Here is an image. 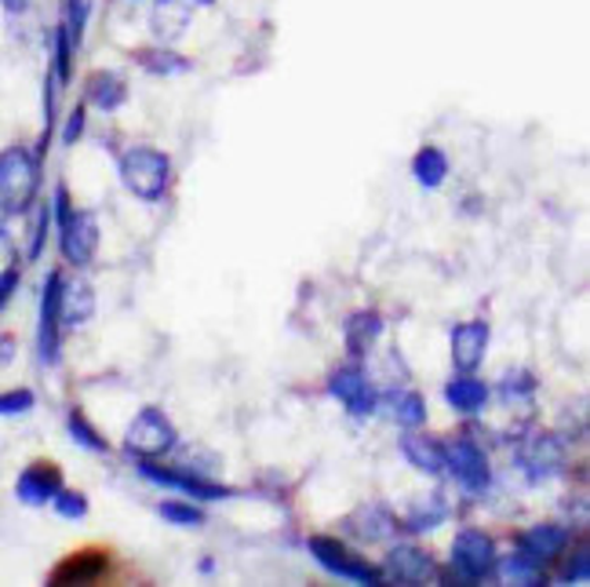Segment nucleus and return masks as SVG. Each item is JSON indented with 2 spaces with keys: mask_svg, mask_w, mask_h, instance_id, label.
Wrapping results in <instances>:
<instances>
[{
  "mask_svg": "<svg viewBox=\"0 0 590 587\" xmlns=\"http://www.w3.org/2000/svg\"><path fill=\"white\" fill-rule=\"evenodd\" d=\"M41 187V165L30 150L8 147L0 153V219L26 212Z\"/></svg>",
  "mask_w": 590,
  "mask_h": 587,
  "instance_id": "f257e3e1",
  "label": "nucleus"
},
{
  "mask_svg": "<svg viewBox=\"0 0 590 587\" xmlns=\"http://www.w3.org/2000/svg\"><path fill=\"white\" fill-rule=\"evenodd\" d=\"M59 219V241H62V256L70 259L73 267H88L96 259L99 249V219L91 212H77L70 205V193L66 187L56 190V212Z\"/></svg>",
  "mask_w": 590,
  "mask_h": 587,
  "instance_id": "f03ea898",
  "label": "nucleus"
},
{
  "mask_svg": "<svg viewBox=\"0 0 590 587\" xmlns=\"http://www.w3.org/2000/svg\"><path fill=\"white\" fill-rule=\"evenodd\" d=\"M121 179L136 198L157 201L164 198L168 182H172V161L153 147H131L121 158Z\"/></svg>",
  "mask_w": 590,
  "mask_h": 587,
  "instance_id": "7ed1b4c3",
  "label": "nucleus"
},
{
  "mask_svg": "<svg viewBox=\"0 0 590 587\" xmlns=\"http://www.w3.org/2000/svg\"><path fill=\"white\" fill-rule=\"evenodd\" d=\"M307 547L328 573H336V577L353 580V584H383V573L364 563V558H358L347 544H339L336 537H310Z\"/></svg>",
  "mask_w": 590,
  "mask_h": 587,
  "instance_id": "20e7f679",
  "label": "nucleus"
},
{
  "mask_svg": "<svg viewBox=\"0 0 590 587\" xmlns=\"http://www.w3.org/2000/svg\"><path fill=\"white\" fill-rule=\"evenodd\" d=\"M124 446L128 452L142 456V460H153V456H164L176 446V427L161 409H142L128 427Z\"/></svg>",
  "mask_w": 590,
  "mask_h": 587,
  "instance_id": "39448f33",
  "label": "nucleus"
},
{
  "mask_svg": "<svg viewBox=\"0 0 590 587\" xmlns=\"http://www.w3.org/2000/svg\"><path fill=\"white\" fill-rule=\"evenodd\" d=\"M452 566L463 580H484L496 569V544L481 529H463L452 544Z\"/></svg>",
  "mask_w": 590,
  "mask_h": 587,
  "instance_id": "423d86ee",
  "label": "nucleus"
},
{
  "mask_svg": "<svg viewBox=\"0 0 590 587\" xmlns=\"http://www.w3.org/2000/svg\"><path fill=\"white\" fill-rule=\"evenodd\" d=\"M444 449V467L452 471V478L463 486L467 493H484L489 489V460L484 452L474 446L470 438H456Z\"/></svg>",
  "mask_w": 590,
  "mask_h": 587,
  "instance_id": "0eeeda50",
  "label": "nucleus"
},
{
  "mask_svg": "<svg viewBox=\"0 0 590 587\" xmlns=\"http://www.w3.org/2000/svg\"><path fill=\"white\" fill-rule=\"evenodd\" d=\"M521 467L532 481H547L566 471V446L558 441V435H532L521 446Z\"/></svg>",
  "mask_w": 590,
  "mask_h": 587,
  "instance_id": "6e6552de",
  "label": "nucleus"
},
{
  "mask_svg": "<svg viewBox=\"0 0 590 587\" xmlns=\"http://www.w3.org/2000/svg\"><path fill=\"white\" fill-rule=\"evenodd\" d=\"M328 390L343 401V409L350 416H372L376 412V390L369 384L358 365H347V369H336L332 380H328Z\"/></svg>",
  "mask_w": 590,
  "mask_h": 587,
  "instance_id": "1a4fd4ad",
  "label": "nucleus"
},
{
  "mask_svg": "<svg viewBox=\"0 0 590 587\" xmlns=\"http://www.w3.org/2000/svg\"><path fill=\"white\" fill-rule=\"evenodd\" d=\"M59 489H62V475H59V467L48 464V460L30 464V467H26V471L19 475V481H16V497H19L22 504H30V507L48 504Z\"/></svg>",
  "mask_w": 590,
  "mask_h": 587,
  "instance_id": "9d476101",
  "label": "nucleus"
},
{
  "mask_svg": "<svg viewBox=\"0 0 590 587\" xmlns=\"http://www.w3.org/2000/svg\"><path fill=\"white\" fill-rule=\"evenodd\" d=\"M484 347H489V325L484 321H463L452 329V361L459 372H474L484 358Z\"/></svg>",
  "mask_w": 590,
  "mask_h": 587,
  "instance_id": "9b49d317",
  "label": "nucleus"
},
{
  "mask_svg": "<svg viewBox=\"0 0 590 587\" xmlns=\"http://www.w3.org/2000/svg\"><path fill=\"white\" fill-rule=\"evenodd\" d=\"M59 285L62 278L59 273H51L48 285H44V299H41V358L48 365L59 361Z\"/></svg>",
  "mask_w": 590,
  "mask_h": 587,
  "instance_id": "f8f14e48",
  "label": "nucleus"
},
{
  "mask_svg": "<svg viewBox=\"0 0 590 587\" xmlns=\"http://www.w3.org/2000/svg\"><path fill=\"white\" fill-rule=\"evenodd\" d=\"M387 577L398 584H427L434 577V563L419 547H393L387 558Z\"/></svg>",
  "mask_w": 590,
  "mask_h": 587,
  "instance_id": "ddd939ff",
  "label": "nucleus"
},
{
  "mask_svg": "<svg viewBox=\"0 0 590 587\" xmlns=\"http://www.w3.org/2000/svg\"><path fill=\"white\" fill-rule=\"evenodd\" d=\"M142 475H147L150 481H157V486L190 493V497H197V500H222V497H230V489L216 486V481H204V478L182 475V471H161V467H153V464H142Z\"/></svg>",
  "mask_w": 590,
  "mask_h": 587,
  "instance_id": "4468645a",
  "label": "nucleus"
},
{
  "mask_svg": "<svg viewBox=\"0 0 590 587\" xmlns=\"http://www.w3.org/2000/svg\"><path fill=\"white\" fill-rule=\"evenodd\" d=\"M91 315H96V292H91L88 281H70V285H59V321L77 329V325H84Z\"/></svg>",
  "mask_w": 590,
  "mask_h": 587,
  "instance_id": "2eb2a0df",
  "label": "nucleus"
},
{
  "mask_svg": "<svg viewBox=\"0 0 590 587\" xmlns=\"http://www.w3.org/2000/svg\"><path fill=\"white\" fill-rule=\"evenodd\" d=\"M193 19V0H157L153 8V33L161 37L164 44L179 41L187 33V26Z\"/></svg>",
  "mask_w": 590,
  "mask_h": 587,
  "instance_id": "dca6fc26",
  "label": "nucleus"
},
{
  "mask_svg": "<svg viewBox=\"0 0 590 587\" xmlns=\"http://www.w3.org/2000/svg\"><path fill=\"white\" fill-rule=\"evenodd\" d=\"M107 566H110V558L102 551L70 555L56 573H51V584H91V580H99L102 573H107Z\"/></svg>",
  "mask_w": 590,
  "mask_h": 587,
  "instance_id": "f3484780",
  "label": "nucleus"
},
{
  "mask_svg": "<svg viewBox=\"0 0 590 587\" xmlns=\"http://www.w3.org/2000/svg\"><path fill=\"white\" fill-rule=\"evenodd\" d=\"M518 544L524 547V551L536 555V558H540V563L547 566L550 558H558L561 551H566V544H569V529L550 526V521L543 526V521H540V526H532L529 533H521V540H518Z\"/></svg>",
  "mask_w": 590,
  "mask_h": 587,
  "instance_id": "a211bd4d",
  "label": "nucleus"
},
{
  "mask_svg": "<svg viewBox=\"0 0 590 587\" xmlns=\"http://www.w3.org/2000/svg\"><path fill=\"white\" fill-rule=\"evenodd\" d=\"M379 336H383V318H379L376 310H361V315H353L347 321V332H343L347 350H350L353 358L369 355V350L379 344Z\"/></svg>",
  "mask_w": 590,
  "mask_h": 587,
  "instance_id": "6ab92c4d",
  "label": "nucleus"
},
{
  "mask_svg": "<svg viewBox=\"0 0 590 587\" xmlns=\"http://www.w3.org/2000/svg\"><path fill=\"white\" fill-rule=\"evenodd\" d=\"M347 529H350L358 540L383 544V540H390V533L398 529V526H393V518L383 511V507H361V511H353V515L347 518Z\"/></svg>",
  "mask_w": 590,
  "mask_h": 587,
  "instance_id": "aec40b11",
  "label": "nucleus"
},
{
  "mask_svg": "<svg viewBox=\"0 0 590 587\" xmlns=\"http://www.w3.org/2000/svg\"><path fill=\"white\" fill-rule=\"evenodd\" d=\"M401 452H404V460L416 467V471H423V475H441L444 471V449L438 446V441L409 435L401 441Z\"/></svg>",
  "mask_w": 590,
  "mask_h": 587,
  "instance_id": "412c9836",
  "label": "nucleus"
},
{
  "mask_svg": "<svg viewBox=\"0 0 590 587\" xmlns=\"http://www.w3.org/2000/svg\"><path fill=\"white\" fill-rule=\"evenodd\" d=\"M444 398H449V406L459 412H481L484 401H489V387L474 376H459L449 387H444Z\"/></svg>",
  "mask_w": 590,
  "mask_h": 587,
  "instance_id": "4be33fe9",
  "label": "nucleus"
},
{
  "mask_svg": "<svg viewBox=\"0 0 590 587\" xmlns=\"http://www.w3.org/2000/svg\"><path fill=\"white\" fill-rule=\"evenodd\" d=\"M88 99L102 110H117L128 99V88L117 73H91L88 81Z\"/></svg>",
  "mask_w": 590,
  "mask_h": 587,
  "instance_id": "5701e85b",
  "label": "nucleus"
},
{
  "mask_svg": "<svg viewBox=\"0 0 590 587\" xmlns=\"http://www.w3.org/2000/svg\"><path fill=\"white\" fill-rule=\"evenodd\" d=\"M412 176L423 182V187L434 190L444 182V176H449V158H444L438 147H423L412 161Z\"/></svg>",
  "mask_w": 590,
  "mask_h": 587,
  "instance_id": "b1692460",
  "label": "nucleus"
},
{
  "mask_svg": "<svg viewBox=\"0 0 590 587\" xmlns=\"http://www.w3.org/2000/svg\"><path fill=\"white\" fill-rule=\"evenodd\" d=\"M390 416H393V424H401V427H419L427 420V401L419 398L416 390H404V395L390 398Z\"/></svg>",
  "mask_w": 590,
  "mask_h": 587,
  "instance_id": "393cba45",
  "label": "nucleus"
},
{
  "mask_svg": "<svg viewBox=\"0 0 590 587\" xmlns=\"http://www.w3.org/2000/svg\"><path fill=\"white\" fill-rule=\"evenodd\" d=\"M503 569H507V577L518 580V584H540V580H543V563H540L536 555L524 551L521 544L514 547V555L507 558Z\"/></svg>",
  "mask_w": 590,
  "mask_h": 587,
  "instance_id": "a878e982",
  "label": "nucleus"
},
{
  "mask_svg": "<svg viewBox=\"0 0 590 587\" xmlns=\"http://www.w3.org/2000/svg\"><path fill=\"white\" fill-rule=\"evenodd\" d=\"M139 62H142V67H147L150 73H187V70H190L187 59H179V56H172V51H164V48L142 51Z\"/></svg>",
  "mask_w": 590,
  "mask_h": 587,
  "instance_id": "bb28decb",
  "label": "nucleus"
},
{
  "mask_svg": "<svg viewBox=\"0 0 590 587\" xmlns=\"http://www.w3.org/2000/svg\"><path fill=\"white\" fill-rule=\"evenodd\" d=\"M70 435H73V441H81V446L91 452H107V438H99V430L91 427L81 412H70Z\"/></svg>",
  "mask_w": 590,
  "mask_h": 587,
  "instance_id": "cd10ccee",
  "label": "nucleus"
},
{
  "mask_svg": "<svg viewBox=\"0 0 590 587\" xmlns=\"http://www.w3.org/2000/svg\"><path fill=\"white\" fill-rule=\"evenodd\" d=\"M161 515H164V521H172V526H187V529L201 526V521H204V515L197 511L193 504H179V500L161 504Z\"/></svg>",
  "mask_w": 590,
  "mask_h": 587,
  "instance_id": "c85d7f7f",
  "label": "nucleus"
},
{
  "mask_svg": "<svg viewBox=\"0 0 590 587\" xmlns=\"http://www.w3.org/2000/svg\"><path fill=\"white\" fill-rule=\"evenodd\" d=\"M51 500H56V511H59L62 518H84V515H88V500L81 497V493L59 489Z\"/></svg>",
  "mask_w": 590,
  "mask_h": 587,
  "instance_id": "c756f323",
  "label": "nucleus"
},
{
  "mask_svg": "<svg viewBox=\"0 0 590 587\" xmlns=\"http://www.w3.org/2000/svg\"><path fill=\"white\" fill-rule=\"evenodd\" d=\"M444 518V504L434 497L430 500V511H427V504L419 507V511H412L409 515V529H416V533H423V529H438V521Z\"/></svg>",
  "mask_w": 590,
  "mask_h": 587,
  "instance_id": "7c9ffc66",
  "label": "nucleus"
},
{
  "mask_svg": "<svg viewBox=\"0 0 590 587\" xmlns=\"http://www.w3.org/2000/svg\"><path fill=\"white\" fill-rule=\"evenodd\" d=\"M536 390V380L529 372H507V380H503V398H507V406L510 401H521V398H529Z\"/></svg>",
  "mask_w": 590,
  "mask_h": 587,
  "instance_id": "2f4dec72",
  "label": "nucleus"
},
{
  "mask_svg": "<svg viewBox=\"0 0 590 587\" xmlns=\"http://www.w3.org/2000/svg\"><path fill=\"white\" fill-rule=\"evenodd\" d=\"M33 409V395L30 390H11V395H0V416H16Z\"/></svg>",
  "mask_w": 590,
  "mask_h": 587,
  "instance_id": "473e14b6",
  "label": "nucleus"
},
{
  "mask_svg": "<svg viewBox=\"0 0 590 587\" xmlns=\"http://www.w3.org/2000/svg\"><path fill=\"white\" fill-rule=\"evenodd\" d=\"M48 223H51V208H41V216H37V227H33V245H30V256H33V259L44 252V233H48Z\"/></svg>",
  "mask_w": 590,
  "mask_h": 587,
  "instance_id": "72a5a7b5",
  "label": "nucleus"
},
{
  "mask_svg": "<svg viewBox=\"0 0 590 587\" xmlns=\"http://www.w3.org/2000/svg\"><path fill=\"white\" fill-rule=\"evenodd\" d=\"M587 577H590V569H587V547H580V551H576V563L566 566V580L583 584Z\"/></svg>",
  "mask_w": 590,
  "mask_h": 587,
  "instance_id": "f704fd0d",
  "label": "nucleus"
},
{
  "mask_svg": "<svg viewBox=\"0 0 590 587\" xmlns=\"http://www.w3.org/2000/svg\"><path fill=\"white\" fill-rule=\"evenodd\" d=\"M81 132H84V110L77 107L70 113V125H66V132H62V142H66V147H73V142L81 139Z\"/></svg>",
  "mask_w": 590,
  "mask_h": 587,
  "instance_id": "c9c22d12",
  "label": "nucleus"
},
{
  "mask_svg": "<svg viewBox=\"0 0 590 587\" xmlns=\"http://www.w3.org/2000/svg\"><path fill=\"white\" fill-rule=\"evenodd\" d=\"M19 285V270L16 267H8L4 273H0V307L8 304V296H11V289Z\"/></svg>",
  "mask_w": 590,
  "mask_h": 587,
  "instance_id": "e433bc0d",
  "label": "nucleus"
},
{
  "mask_svg": "<svg viewBox=\"0 0 590 587\" xmlns=\"http://www.w3.org/2000/svg\"><path fill=\"white\" fill-rule=\"evenodd\" d=\"M11 263H16V256H11V241L4 238V233H0V273H4Z\"/></svg>",
  "mask_w": 590,
  "mask_h": 587,
  "instance_id": "4c0bfd02",
  "label": "nucleus"
},
{
  "mask_svg": "<svg viewBox=\"0 0 590 587\" xmlns=\"http://www.w3.org/2000/svg\"><path fill=\"white\" fill-rule=\"evenodd\" d=\"M11 347H16V344H11V339H0V361H8V358H11Z\"/></svg>",
  "mask_w": 590,
  "mask_h": 587,
  "instance_id": "58836bf2",
  "label": "nucleus"
},
{
  "mask_svg": "<svg viewBox=\"0 0 590 587\" xmlns=\"http://www.w3.org/2000/svg\"><path fill=\"white\" fill-rule=\"evenodd\" d=\"M4 8H8V11H22L26 0H4Z\"/></svg>",
  "mask_w": 590,
  "mask_h": 587,
  "instance_id": "ea45409f",
  "label": "nucleus"
},
{
  "mask_svg": "<svg viewBox=\"0 0 590 587\" xmlns=\"http://www.w3.org/2000/svg\"><path fill=\"white\" fill-rule=\"evenodd\" d=\"M201 4H212V0H201Z\"/></svg>",
  "mask_w": 590,
  "mask_h": 587,
  "instance_id": "a19ab883",
  "label": "nucleus"
}]
</instances>
